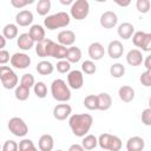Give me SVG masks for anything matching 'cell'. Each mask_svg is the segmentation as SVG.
<instances>
[{"label": "cell", "instance_id": "obj_1", "mask_svg": "<svg viewBox=\"0 0 151 151\" xmlns=\"http://www.w3.org/2000/svg\"><path fill=\"white\" fill-rule=\"evenodd\" d=\"M93 124V118L88 113H76L68 119V125L77 137H85Z\"/></svg>", "mask_w": 151, "mask_h": 151}, {"label": "cell", "instance_id": "obj_2", "mask_svg": "<svg viewBox=\"0 0 151 151\" xmlns=\"http://www.w3.org/2000/svg\"><path fill=\"white\" fill-rule=\"evenodd\" d=\"M51 93L52 97L57 100V101H61V103H66L71 99V91L68 85H66V83L63 79H55L52 81L51 84Z\"/></svg>", "mask_w": 151, "mask_h": 151}, {"label": "cell", "instance_id": "obj_3", "mask_svg": "<svg viewBox=\"0 0 151 151\" xmlns=\"http://www.w3.org/2000/svg\"><path fill=\"white\" fill-rule=\"evenodd\" d=\"M70 15L66 12H58L44 19V26L50 31H54L57 28L66 27L70 24Z\"/></svg>", "mask_w": 151, "mask_h": 151}, {"label": "cell", "instance_id": "obj_4", "mask_svg": "<svg viewBox=\"0 0 151 151\" xmlns=\"http://www.w3.org/2000/svg\"><path fill=\"white\" fill-rule=\"evenodd\" d=\"M98 144L105 151H120L122 149L120 138L110 133H101L98 138Z\"/></svg>", "mask_w": 151, "mask_h": 151}, {"label": "cell", "instance_id": "obj_5", "mask_svg": "<svg viewBox=\"0 0 151 151\" xmlns=\"http://www.w3.org/2000/svg\"><path fill=\"white\" fill-rule=\"evenodd\" d=\"M71 15L76 20H84L90 13V4L87 0H77L71 5Z\"/></svg>", "mask_w": 151, "mask_h": 151}, {"label": "cell", "instance_id": "obj_6", "mask_svg": "<svg viewBox=\"0 0 151 151\" xmlns=\"http://www.w3.org/2000/svg\"><path fill=\"white\" fill-rule=\"evenodd\" d=\"M0 80L5 88L11 90L17 87L18 84V76L13 72V70L8 66H1L0 67Z\"/></svg>", "mask_w": 151, "mask_h": 151}, {"label": "cell", "instance_id": "obj_7", "mask_svg": "<svg viewBox=\"0 0 151 151\" xmlns=\"http://www.w3.org/2000/svg\"><path fill=\"white\" fill-rule=\"evenodd\" d=\"M8 130L17 137H24L27 134L28 132V126L26 125V123L19 118V117H13L8 120Z\"/></svg>", "mask_w": 151, "mask_h": 151}, {"label": "cell", "instance_id": "obj_8", "mask_svg": "<svg viewBox=\"0 0 151 151\" xmlns=\"http://www.w3.org/2000/svg\"><path fill=\"white\" fill-rule=\"evenodd\" d=\"M11 65L19 70L27 68L31 65V58L26 53L17 52L11 57Z\"/></svg>", "mask_w": 151, "mask_h": 151}, {"label": "cell", "instance_id": "obj_9", "mask_svg": "<svg viewBox=\"0 0 151 151\" xmlns=\"http://www.w3.org/2000/svg\"><path fill=\"white\" fill-rule=\"evenodd\" d=\"M67 83H68V86L73 90H79L83 87L84 85V76H83V72L79 71V70H73V71H70L68 74H67Z\"/></svg>", "mask_w": 151, "mask_h": 151}, {"label": "cell", "instance_id": "obj_10", "mask_svg": "<svg viewBox=\"0 0 151 151\" xmlns=\"http://www.w3.org/2000/svg\"><path fill=\"white\" fill-rule=\"evenodd\" d=\"M118 22V17L112 11H106L100 15V25L104 28H113Z\"/></svg>", "mask_w": 151, "mask_h": 151}, {"label": "cell", "instance_id": "obj_11", "mask_svg": "<svg viewBox=\"0 0 151 151\" xmlns=\"http://www.w3.org/2000/svg\"><path fill=\"white\" fill-rule=\"evenodd\" d=\"M72 112V107L68 104H58L53 109V117L57 120H65Z\"/></svg>", "mask_w": 151, "mask_h": 151}, {"label": "cell", "instance_id": "obj_12", "mask_svg": "<svg viewBox=\"0 0 151 151\" xmlns=\"http://www.w3.org/2000/svg\"><path fill=\"white\" fill-rule=\"evenodd\" d=\"M58 42L63 46H72L76 41V34L71 29H64L58 33Z\"/></svg>", "mask_w": 151, "mask_h": 151}, {"label": "cell", "instance_id": "obj_13", "mask_svg": "<svg viewBox=\"0 0 151 151\" xmlns=\"http://www.w3.org/2000/svg\"><path fill=\"white\" fill-rule=\"evenodd\" d=\"M54 41H52L51 39H44L40 42H37L35 46V53L38 54V57L45 58V57H50V52H51V47L53 45Z\"/></svg>", "mask_w": 151, "mask_h": 151}, {"label": "cell", "instance_id": "obj_14", "mask_svg": "<svg viewBox=\"0 0 151 151\" xmlns=\"http://www.w3.org/2000/svg\"><path fill=\"white\" fill-rule=\"evenodd\" d=\"M107 53L110 58L112 59H118L123 55L124 53V46L119 40H112L109 46H107Z\"/></svg>", "mask_w": 151, "mask_h": 151}, {"label": "cell", "instance_id": "obj_15", "mask_svg": "<svg viewBox=\"0 0 151 151\" xmlns=\"http://www.w3.org/2000/svg\"><path fill=\"white\" fill-rule=\"evenodd\" d=\"M104 54H105V48L100 42L96 41L88 46V57L92 60H100L104 57Z\"/></svg>", "mask_w": 151, "mask_h": 151}, {"label": "cell", "instance_id": "obj_16", "mask_svg": "<svg viewBox=\"0 0 151 151\" xmlns=\"http://www.w3.org/2000/svg\"><path fill=\"white\" fill-rule=\"evenodd\" d=\"M32 21H33V14L28 9H22L15 15V22L19 26H22V27L28 26L32 24Z\"/></svg>", "mask_w": 151, "mask_h": 151}, {"label": "cell", "instance_id": "obj_17", "mask_svg": "<svg viewBox=\"0 0 151 151\" xmlns=\"http://www.w3.org/2000/svg\"><path fill=\"white\" fill-rule=\"evenodd\" d=\"M67 52L68 48L66 46H63L60 44L53 42L52 47H51V52H50V57L54 58V59H59V60H64L67 57Z\"/></svg>", "mask_w": 151, "mask_h": 151}, {"label": "cell", "instance_id": "obj_18", "mask_svg": "<svg viewBox=\"0 0 151 151\" xmlns=\"http://www.w3.org/2000/svg\"><path fill=\"white\" fill-rule=\"evenodd\" d=\"M126 61L131 66H139V65H142V63H144L142 52L139 50H137V48L130 50L127 52V54H126Z\"/></svg>", "mask_w": 151, "mask_h": 151}, {"label": "cell", "instance_id": "obj_19", "mask_svg": "<svg viewBox=\"0 0 151 151\" xmlns=\"http://www.w3.org/2000/svg\"><path fill=\"white\" fill-rule=\"evenodd\" d=\"M144 146H145V142L139 136H133V137L129 138V140L126 142L127 151H143Z\"/></svg>", "mask_w": 151, "mask_h": 151}, {"label": "cell", "instance_id": "obj_20", "mask_svg": "<svg viewBox=\"0 0 151 151\" xmlns=\"http://www.w3.org/2000/svg\"><path fill=\"white\" fill-rule=\"evenodd\" d=\"M17 45L22 51H29L33 47V45H34V40L31 38V35L28 33H21L18 37Z\"/></svg>", "mask_w": 151, "mask_h": 151}, {"label": "cell", "instance_id": "obj_21", "mask_svg": "<svg viewBox=\"0 0 151 151\" xmlns=\"http://www.w3.org/2000/svg\"><path fill=\"white\" fill-rule=\"evenodd\" d=\"M54 146V140L53 137L51 134H42L39 138V143H38V147L40 151H52Z\"/></svg>", "mask_w": 151, "mask_h": 151}, {"label": "cell", "instance_id": "obj_22", "mask_svg": "<svg viewBox=\"0 0 151 151\" xmlns=\"http://www.w3.org/2000/svg\"><path fill=\"white\" fill-rule=\"evenodd\" d=\"M134 34V26L130 22H123L118 27V35L124 40L130 39Z\"/></svg>", "mask_w": 151, "mask_h": 151}, {"label": "cell", "instance_id": "obj_23", "mask_svg": "<svg viewBox=\"0 0 151 151\" xmlns=\"http://www.w3.org/2000/svg\"><path fill=\"white\" fill-rule=\"evenodd\" d=\"M28 34L31 35V38L34 40V42H40L42 41L45 38V29L41 25H32L29 31H28Z\"/></svg>", "mask_w": 151, "mask_h": 151}, {"label": "cell", "instance_id": "obj_24", "mask_svg": "<svg viewBox=\"0 0 151 151\" xmlns=\"http://www.w3.org/2000/svg\"><path fill=\"white\" fill-rule=\"evenodd\" d=\"M118 96H119L120 100H123L124 103H130L134 99V90L129 85H124V86L119 87Z\"/></svg>", "mask_w": 151, "mask_h": 151}, {"label": "cell", "instance_id": "obj_25", "mask_svg": "<svg viewBox=\"0 0 151 151\" xmlns=\"http://www.w3.org/2000/svg\"><path fill=\"white\" fill-rule=\"evenodd\" d=\"M98 98V110L100 111H106L111 107L112 105V98L109 93L106 92H101L99 94H97Z\"/></svg>", "mask_w": 151, "mask_h": 151}, {"label": "cell", "instance_id": "obj_26", "mask_svg": "<svg viewBox=\"0 0 151 151\" xmlns=\"http://www.w3.org/2000/svg\"><path fill=\"white\" fill-rule=\"evenodd\" d=\"M37 72L41 76H48L53 72L54 70V66L52 65L51 61H47V60H41L37 64V67H35Z\"/></svg>", "mask_w": 151, "mask_h": 151}, {"label": "cell", "instance_id": "obj_27", "mask_svg": "<svg viewBox=\"0 0 151 151\" xmlns=\"http://www.w3.org/2000/svg\"><path fill=\"white\" fill-rule=\"evenodd\" d=\"M81 145L85 150H93L97 145H98V139L94 134H86L85 137H83L81 140Z\"/></svg>", "mask_w": 151, "mask_h": 151}, {"label": "cell", "instance_id": "obj_28", "mask_svg": "<svg viewBox=\"0 0 151 151\" xmlns=\"http://www.w3.org/2000/svg\"><path fill=\"white\" fill-rule=\"evenodd\" d=\"M2 35L6 39H14L18 35V26L15 24H7L4 28H2Z\"/></svg>", "mask_w": 151, "mask_h": 151}, {"label": "cell", "instance_id": "obj_29", "mask_svg": "<svg viewBox=\"0 0 151 151\" xmlns=\"http://www.w3.org/2000/svg\"><path fill=\"white\" fill-rule=\"evenodd\" d=\"M80 59H81V51H80V48L79 47H76V46L68 47L66 60L68 63H78Z\"/></svg>", "mask_w": 151, "mask_h": 151}, {"label": "cell", "instance_id": "obj_30", "mask_svg": "<svg viewBox=\"0 0 151 151\" xmlns=\"http://www.w3.org/2000/svg\"><path fill=\"white\" fill-rule=\"evenodd\" d=\"M37 13L39 15H46L51 9V1L50 0H39L37 4Z\"/></svg>", "mask_w": 151, "mask_h": 151}, {"label": "cell", "instance_id": "obj_31", "mask_svg": "<svg viewBox=\"0 0 151 151\" xmlns=\"http://www.w3.org/2000/svg\"><path fill=\"white\" fill-rule=\"evenodd\" d=\"M14 96L18 100L20 101H24L26 99H28L29 97V88L28 87H25L22 85H19L15 87V92H14Z\"/></svg>", "mask_w": 151, "mask_h": 151}, {"label": "cell", "instance_id": "obj_32", "mask_svg": "<svg viewBox=\"0 0 151 151\" xmlns=\"http://www.w3.org/2000/svg\"><path fill=\"white\" fill-rule=\"evenodd\" d=\"M84 106L87 110H98V98L94 94H88L87 97H85L84 99Z\"/></svg>", "mask_w": 151, "mask_h": 151}, {"label": "cell", "instance_id": "obj_33", "mask_svg": "<svg viewBox=\"0 0 151 151\" xmlns=\"http://www.w3.org/2000/svg\"><path fill=\"white\" fill-rule=\"evenodd\" d=\"M125 73V67L123 64H119V63H116L113 65H111L110 67V74L113 77V78H120L123 77Z\"/></svg>", "mask_w": 151, "mask_h": 151}, {"label": "cell", "instance_id": "obj_34", "mask_svg": "<svg viewBox=\"0 0 151 151\" xmlns=\"http://www.w3.org/2000/svg\"><path fill=\"white\" fill-rule=\"evenodd\" d=\"M33 90H34V93H35V96L38 98H45L47 96V86H46V84L44 81L35 83Z\"/></svg>", "mask_w": 151, "mask_h": 151}, {"label": "cell", "instance_id": "obj_35", "mask_svg": "<svg viewBox=\"0 0 151 151\" xmlns=\"http://www.w3.org/2000/svg\"><path fill=\"white\" fill-rule=\"evenodd\" d=\"M97 71V66L92 60H85L81 64V72H84L85 74H93Z\"/></svg>", "mask_w": 151, "mask_h": 151}, {"label": "cell", "instance_id": "obj_36", "mask_svg": "<svg viewBox=\"0 0 151 151\" xmlns=\"http://www.w3.org/2000/svg\"><path fill=\"white\" fill-rule=\"evenodd\" d=\"M20 85H22V86H25V87H28V88L34 87V85H35L34 77H33L31 73H25V74L21 77V79H20Z\"/></svg>", "mask_w": 151, "mask_h": 151}, {"label": "cell", "instance_id": "obj_37", "mask_svg": "<svg viewBox=\"0 0 151 151\" xmlns=\"http://www.w3.org/2000/svg\"><path fill=\"white\" fill-rule=\"evenodd\" d=\"M19 151H38L31 139H22L19 143Z\"/></svg>", "mask_w": 151, "mask_h": 151}, {"label": "cell", "instance_id": "obj_38", "mask_svg": "<svg viewBox=\"0 0 151 151\" xmlns=\"http://www.w3.org/2000/svg\"><path fill=\"white\" fill-rule=\"evenodd\" d=\"M136 7L138 9V12L140 13H147L150 11V7H151V2L149 0H137L136 2Z\"/></svg>", "mask_w": 151, "mask_h": 151}, {"label": "cell", "instance_id": "obj_39", "mask_svg": "<svg viewBox=\"0 0 151 151\" xmlns=\"http://www.w3.org/2000/svg\"><path fill=\"white\" fill-rule=\"evenodd\" d=\"M145 32L143 31H138V32H134V34L132 35V41H133V45L136 47H140L142 46V42L145 38Z\"/></svg>", "mask_w": 151, "mask_h": 151}, {"label": "cell", "instance_id": "obj_40", "mask_svg": "<svg viewBox=\"0 0 151 151\" xmlns=\"http://www.w3.org/2000/svg\"><path fill=\"white\" fill-rule=\"evenodd\" d=\"M71 70V63H68L67 60H59L57 63V71L59 73H66L70 72Z\"/></svg>", "mask_w": 151, "mask_h": 151}, {"label": "cell", "instance_id": "obj_41", "mask_svg": "<svg viewBox=\"0 0 151 151\" xmlns=\"http://www.w3.org/2000/svg\"><path fill=\"white\" fill-rule=\"evenodd\" d=\"M139 80H140L143 86L150 87L151 86V70H146L145 72H143L140 78H139Z\"/></svg>", "mask_w": 151, "mask_h": 151}, {"label": "cell", "instance_id": "obj_42", "mask_svg": "<svg viewBox=\"0 0 151 151\" xmlns=\"http://www.w3.org/2000/svg\"><path fill=\"white\" fill-rule=\"evenodd\" d=\"M18 150H19V144L12 139L6 140L2 145V151H18Z\"/></svg>", "mask_w": 151, "mask_h": 151}, {"label": "cell", "instance_id": "obj_43", "mask_svg": "<svg viewBox=\"0 0 151 151\" xmlns=\"http://www.w3.org/2000/svg\"><path fill=\"white\" fill-rule=\"evenodd\" d=\"M142 123L146 126H151V109L147 107L142 112Z\"/></svg>", "mask_w": 151, "mask_h": 151}, {"label": "cell", "instance_id": "obj_44", "mask_svg": "<svg viewBox=\"0 0 151 151\" xmlns=\"http://www.w3.org/2000/svg\"><path fill=\"white\" fill-rule=\"evenodd\" d=\"M140 48L144 52H150L151 51V33H146L145 34V38H144V40L142 42Z\"/></svg>", "mask_w": 151, "mask_h": 151}, {"label": "cell", "instance_id": "obj_45", "mask_svg": "<svg viewBox=\"0 0 151 151\" xmlns=\"http://www.w3.org/2000/svg\"><path fill=\"white\" fill-rule=\"evenodd\" d=\"M11 4H12V6L15 7V8H22V7H25L26 5L33 4V0H11Z\"/></svg>", "mask_w": 151, "mask_h": 151}, {"label": "cell", "instance_id": "obj_46", "mask_svg": "<svg viewBox=\"0 0 151 151\" xmlns=\"http://www.w3.org/2000/svg\"><path fill=\"white\" fill-rule=\"evenodd\" d=\"M11 60V57H9V52L6 51V50H1L0 51V64L1 65H5L7 61Z\"/></svg>", "mask_w": 151, "mask_h": 151}, {"label": "cell", "instance_id": "obj_47", "mask_svg": "<svg viewBox=\"0 0 151 151\" xmlns=\"http://www.w3.org/2000/svg\"><path fill=\"white\" fill-rule=\"evenodd\" d=\"M68 151H85V149L83 147V145L80 144H72L68 147Z\"/></svg>", "mask_w": 151, "mask_h": 151}, {"label": "cell", "instance_id": "obj_48", "mask_svg": "<svg viewBox=\"0 0 151 151\" xmlns=\"http://www.w3.org/2000/svg\"><path fill=\"white\" fill-rule=\"evenodd\" d=\"M144 66L146 67V70H151V54L144 59Z\"/></svg>", "mask_w": 151, "mask_h": 151}, {"label": "cell", "instance_id": "obj_49", "mask_svg": "<svg viewBox=\"0 0 151 151\" xmlns=\"http://www.w3.org/2000/svg\"><path fill=\"white\" fill-rule=\"evenodd\" d=\"M5 45H6V38L4 35H0V48L4 50Z\"/></svg>", "mask_w": 151, "mask_h": 151}, {"label": "cell", "instance_id": "obj_50", "mask_svg": "<svg viewBox=\"0 0 151 151\" xmlns=\"http://www.w3.org/2000/svg\"><path fill=\"white\" fill-rule=\"evenodd\" d=\"M116 4L119 5V6H122V7H126V6H129L131 2H130V1H123V2H122V1H118V0H117Z\"/></svg>", "mask_w": 151, "mask_h": 151}, {"label": "cell", "instance_id": "obj_51", "mask_svg": "<svg viewBox=\"0 0 151 151\" xmlns=\"http://www.w3.org/2000/svg\"><path fill=\"white\" fill-rule=\"evenodd\" d=\"M60 4L63 5H70V4H73L72 0H60Z\"/></svg>", "mask_w": 151, "mask_h": 151}, {"label": "cell", "instance_id": "obj_52", "mask_svg": "<svg viewBox=\"0 0 151 151\" xmlns=\"http://www.w3.org/2000/svg\"><path fill=\"white\" fill-rule=\"evenodd\" d=\"M149 107L151 109V97H150V99H149Z\"/></svg>", "mask_w": 151, "mask_h": 151}, {"label": "cell", "instance_id": "obj_53", "mask_svg": "<svg viewBox=\"0 0 151 151\" xmlns=\"http://www.w3.org/2000/svg\"><path fill=\"white\" fill-rule=\"evenodd\" d=\"M55 151H63V150H55Z\"/></svg>", "mask_w": 151, "mask_h": 151}]
</instances>
